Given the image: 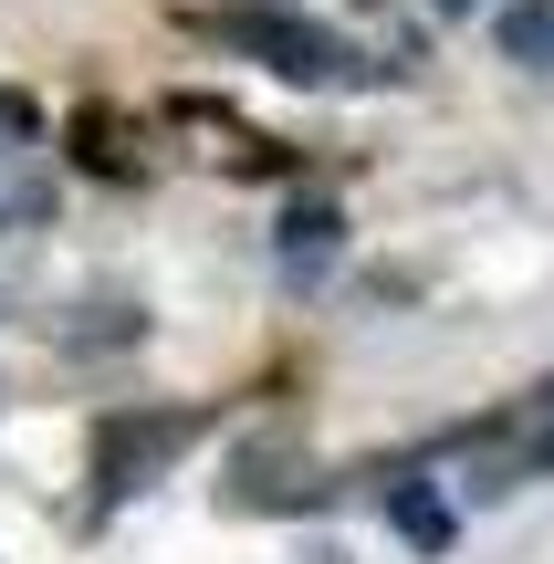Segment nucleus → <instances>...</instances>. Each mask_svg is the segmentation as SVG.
Instances as JSON below:
<instances>
[{
  "label": "nucleus",
  "instance_id": "nucleus-4",
  "mask_svg": "<svg viewBox=\"0 0 554 564\" xmlns=\"http://www.w3.org/2000/svg\"><path fill=\"white\" fill-rule=\"evenodd\" d=\"M502 53H513L523 74H554V0H513V11H502Z\"/></svg>",
  "mask_w": 554,
  "mask_h": 564
},
{
  "label": "nucleus",
  "instance_id": "nucleus-1",
  "mask_svg": "<svg viewBox=\"0 0 554 564\" xmlns=\"http://www.w3.org/2000/svg\"><path fill=\"white\" fill-rule=\"evenodd\" d=\"M230 42H241V53H262L272 74H293V84H335V32H314V21H283V11H230L220 21Z\"/></svg>",
  "mask_w": 554,
  "mask_h": 564
},
{
  "label": "nucleus",
  "instance_id": "nucleus-2",
  "mask_svg": "<svg viewBox=\"0 0 554 564\" xmlns=\"http://www.w3.org/2000/svg\"><path fill=\"white\" fill-rule=\"evenodd\" d=\"M167 449H188V419H146V429H105V502H116V491H146V470H157Z\"/></svg>",
  "mask_w": 554,
  "mask_h": 564
},
{
  "label": "nucleus",
  "instance_id": "nucleus-5",
  "mask_svg": "<svg viewBox=\"0 0 554 564\" xmlns=\"http://www.w3.org/2000/svg\"><path fill=\"white\" fill-rule=\"evenodd\" d=\"M0 137H32V105L21 95H0Z\"/></svg>",
  "mask_w": 554,
  "mask_h": 564
},
{
  "label": "nucleus",
  "instance_id": "nucleus-3",
  "mask_svg": "<svg viewBox=\"0 0 554 564\" xmlns=\"http://www.w3.org/2000/svg\"><path fill=\"white\" fill-rule=\"evenodd\" d=\"M335 230H346V220H335L325 199L293 209V220H283V282H325L335 272Z\"/></svg>",
  "mask_w": 554,
  "mask_h": 564
},
{
  "label": "nucleus",
  "instance_id": "nucleus-6",
  "mask_svg": "<svg viewBox=\"0 0 554 564\" xmlns=\"http://www.w3.org/2000/svg\"><path fill=\"white\" fill-rule=\"evenodd\" d=\"M439 11H471V0H439Z\"/></svg>",
  "mask_w": 554,
  "mask_h": 564
}]
</instances>
